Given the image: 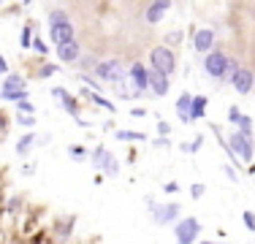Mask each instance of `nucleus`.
Segmentation results:
<instances>
[{
  "label": "nucleus",
  "mask_w": 255,
  "mask_h": 244,
  "mask_svg": "<svg viewBox=\"0 0 255 244\" xmlns=\"http://www.w3.org/2000/svg\"><path fill=\"white\" fill-rule=\"evenodd\" d=\"M46 24H49V38H52L54 46L76 41V27H74V22H71L68 11L52 8L49 14H46Z\"/></svg>",
  "instance_id": "1"
},
{
  "label": "nucleus",
  "mask_w": 255,
  "mask_h": 244,
  "mask_svg": "<svg viewBox=\"0 0 255 244\" xmlns=\"http://www.w3.org/2000/svg\"><path fill=\"white\" fill-rule=\"evenodd\" d=\"M149 71H157V73L171 79L174 73H177V52L163 46V44L149 49Z\"/></svg>",
  "instance_id": "2"
},
{
  "label": "nucleus",
  "mask_w": 255,
  "mask_h": 244,
  "mask_svg": "<svg viewBox=\"0 0 255 244\" xmlns=\"http://www.w3.org/2000/svg\"><path fill=\"white\" fill-rule=\"evenodd\" d=\"M147 212L149 217H152L155 225H177L179 223V215H182V206L179 204H157L152 195H147Z\"/></svg>",
  "instance_id": "3"
},
{
  "label": "nucleus",
  "mask_w": 255,
  "mask_h": 244,
  "mask_svg": "<svg viewBox=\"0 0 255 244\" xmlns=\"http://www.w3.org/2000/svg\"><path fill=\"white\" fill-rule=\"evenodd\" d=\"M201 68L204 73L212 79V82H226L228 79V54L223 52V49H215V52H209V54H204V60H201Z\"/></svg>",
  "instance_id": "4"
},
{
  "label": "nucleus",
  "mask_w": 255,
  "mask_h": 244,
  "mask_svg": "<svg viewBox=\"0 0 255 244\" xmlns=\"http://www.w3.org/2000/svg\"><path fill=\"white\" fill-rule=\"evenodd\" d=\"M93 76L101 79V82H106V84H117V87H120V84L128 79V71H125L123 60L112 57V60H101L98 68L93 71Z\"/></svg>",
  "instance_id": "5"
},
{
  "label": "nucleus",
  "mask_w": 255,
  "mask_h": 244,
  "mask_svg": "<svg viewBox=\"0 0 255 244\" xmlns=\"http://www.w3.org/2000/svg\"><path fill=\"white\" fill-rule=\"evenodd\" d=\"M226 141L231 146V152L236 155L239 163H250L253 166V157H255V138L253 136H242L239 130H231L226 136Z\"/></svg>",
  "instance_id": "6"
},
{
  "label": "nucleus",
  "mask_w": 255,
  "mask_h": 244,
  "mask_svg": "<svg viewBox=\"0 0 255 244\" xmlns=\"http://www.w3.org/2000/svg\"><path fill=\"white\" fill-rule=\"evenodd\" d=\"M201 236V220L198 217H179V223L174 225V239L177 244H196Z\"/></svg>",
  "instance_id": "7"
},
{
  "label": "nucleus",
  "mask_w": 255,
  "mask_h": 244,
  "mask_svg": "<svg viewBox=\"0 0 255 244\" xmlns=\"http://www.w3.org/2000/svg\"><path fill=\"white\" fill-rule=\"evenodd\" d=\"M90 160H93V166L101 171V174H106L109 179H114V176H120V160L112 155V152L106 149V146H95L93 155H90Z\"/></svg>",
  "instance_id": "8"
},
{
  "label": "nucleus",
  "mask_w": 255,
  "mask_h": 244,
  "mask_svg": "<svg viewBox=\"0 0 255 244\" xmlns=\"http://www.w3.org/2000/svg\"><path fill=\"white\" fill-rule=\"evenodd\" d=\"M128 82L133 84V95L141 98L149 93V68L144 63H133L130 71H128Z\"/></svg>",
  "instance_id": "9"
},
{
  "label": "nucleus",
  "mask_w": 255,
  "mask_h": 244,
  "mask_svg": "<svg viewBox=\"0 0 255 244\" xmlns=\"http://www.w3.org/2000/svg\"><path fill=\"white\" fill-rule=\"evenodd\" d=\"M52 95L57 98V106L63 109L65 114H71V117H74L76 122L82 120V117H79V114H82V103H79L76 95H71L65 87H52Z\"/></svg>",
  "instance_id": "10"
},
{
  "label": "nucleus",
  "mask_w": 255,
  "mask_h": 244,
  "mask_svg": "<svg viewBox=\"0 0 255 244\" xmlns=\"http://www.w3.org/2000/svg\"><path fill=\"white\" fill-rule=\"evenodd\" d=\"M193 49H196L198 54H209L217 49V35L212 27H201L193 33Z\"/></svg>",
  "instance_id": "11"
},
{
  "label": "nucleus",
  "mask_w": 255,
  "mask_h": 244,
  "mask_svg": "<svg viewBox=\"0 0 255 244\" xmlns=\"http://www.w3.org/2000/svg\"><path fill=\"white\" fill-rule=\"evenodd\" d=\"M231 87L239 95H250L253 87H255V71L247 68V65H242V68L234 73V79H231Z\"/></svg>",
  "instance_id": "12"
},
{
  "label": "nucleus",
  "mask_w": 255,
  "mask_h": 244,
  "mask_svg": "<svg viewBox=\"0 0 255 244\" xmlns=\"http://www.w3.org/2000/svg\"><path fill=\"white\" fill-rule=\"evenodd\" d=\"M54 52H57L60 63H68V65H76L79 60H82V44H79V41L60 44V46H54Z\"/></svg>",
  "instance_id": "13"
},
{
  "label": "nucleus",
  "mask_w": 255,
  "mask_h": 244,
  "mask_svg": "<svg viewBox=\"0 0 255 244\" xmlns=\"http://www.w3.org/2000/svg\"><path fill=\"white\" fill-rule=\"evenodd\" d=\"M166 11H171V3H168V0H155V3H149L147 8H144V22L157 24L166 16Z\"/></svg>",
  "instance_id": "14"
},
{
  "label": "nucleus",
  "mask_w": 255,
  "mask_h": 244,
  "mask_svg": "<svg viewBox=\"0 0 255 244\" xmlns=\"http://www.w3.org/2000/svg\"><path fill=\"white\" fill-rule=\"evenodd\" d=\"M168 90H171V79L157 73V71H149V93L155 98H166Z\"/></svg>",
  "instance_id": "15"
},
{
  "label": "nucleus",
  "mask_w": 255,
  "mask_h": 244,
  "mask_svg": "<svg viewBox=\"0 0 255 244\" xmlns=\"http://www.w3.org/2000/svg\"><path fill=\"white\" fill-rule=\"evenodd\" d=\"M206 106H209V98L206 95H193V106H190V125L206 117Z\"/></svg>",
  "instance_id": "16"
},
{
  "label": "nucleus",
  "mask_w": 255,
  "mask_h": 244,
  "mask_svg": "<svg viewBox=\"0 0 255 244\" xmlns=\"http://www.w3.org/2000/svg\"><path fill=\"white\" fill-rule=\"evenodd\" d=\"M82 101H93L95 106H101V109H106V112H117V106H114L109 98H103V95H98V93H93V90H87V87H82Z\"/></svg>",
  "instance_id": "17"
},
{
  "label": "nucleus",
  "mask_w": 255,
  "mask_h": 244,
  "mask_svg": "<svg viewBox=\"0 0 255 244\" xmlns=\"http://www.w3.org/2000/svg\"><path fill=\"white\" fill-rule=\"evenodd\" d=\"M190 106H193V95L182 93L179 101H177V117H179V122H185V125H190Z\"/></svg>",
  "instance_id": "18"
},
{
  "label": "nucleus",
  "mask_w": 255,
  "mask_h": 244,
  "mask_svg": "<svg viewBox=\"0 0 255 244\" xmlns=\"http://www.w3.org/2000/svg\"><path fill=\"white\" fill-rule=\"evenodd\" d=\"M3 90H8V93H27V82L19 73H8L3 79Z\"/></svg>",
  "instance_id": "19"
},
{
  "label": "nucleus",
  "mask_w": 255,
  "mask_h": 244,
  "mask_svg": "<svg viewBox=\"0 0 255 244\" xmlns=\"http://www.w3.org/2000/svg\"><path fill=\"white\" fill-rule=\"evenodd\" d=\"M35 144H38V136H35V133H25V136L16 141V155H19V157H27L30 152H33Z\"/></svg>",
  "instance_id": "20"
},
{
  "label": "nucleus",
  "mask_w": 255,
  "mask_h": 244,
  "mask_svg": "<svg viewBox=\"0 0 255 244\" xmlns=\"http://www.w3.org/2000/svg\"><path fill=\"white\" fill-rule=\"evenodd\" d=\"M114 138L117 141H147V136L138 130H114Z\"/></svg>",
  "instance_id": "21"
},
{
  "label": "nucleus",
  "mask_w": 255,
  "mask_h": 244,
  "mask_svg": "<svg viewBox=\"0 0 255 244\" xmlns=\"http://www.w3.org/2000/svg\"><path fill=\"white\" fill-rule=\"evenodd\" d=\"M98 63H101V60L98 57H95V54H82V60H79V68H82V73H93L95 68H98Z\"/></svg>",
  "instance_id": "22"
},
{
  "label": "nucleus",
  "mask_w": 255,
  "mask_h": 244,
  "mask_svg": "<svg viewBox=\"0 0 255 244\" xmlns=\"http://www.w3.org/2000/svg\"><path fill=\"white\" fill-rule=\"evenodd\" d=\"M79 82H82V87H84V84H87V90H93V93H98V95H101L103 84H101L98 79L93 76V73H79Z\"/></svg>",
  "instance_id": "23"
},
{
  "label": "nucleus",
  "mask_w": 255,
  "mask_h": 244,
  "mask_svg": "<svg viewBox=\"0 0 255 244\" xmlns=\"http://www.w3.org/2000/svg\"><path fill=\"white\" fill-rule=\"evenodd\" d=\"M33 24H25V27H22V35H19V46L22 49H33Z\"/></svg>",
  "instance_id": "24"
},
{
  "label": "nucleus",
  "mask_w": 255,
  "mask_h": 244,
  "mask_svg": "<svg viewBox=\"0 0 255 244\" xmlns=\"http://www.w3.org/2000/svg\"><path fill=\"white\" fill-rule=\"evenodd\" d=\"M68 155L74 157V160H87V157H90V149H87V146H82V144H71V146H68Z\"/></svg>",
  "instance_id": "25"
},
{
  "label": "nucleus",
  "mask_w": 255,
  "mask_h": 244,
  "mask_svg": "<svg viewBox=\"0 0 255 244\" xmlns=\"http://www.w3.org/2000/svg\"><path fill=\"white\" fill-rule=\"evenodd\" d=\"M0 98L11 101V103H22V101H30V93H8V90H0Z\"/></svg>",
  "instance_id": "26"
},
{
  "label": "nucleus",
  "mask_w": 255,
  "mask_h": 244,
  "mask_svg": "<svg viewBox=\"0 0 255 244\" xmlns=\"http://www.w3.org/2000/svg\"><path fill=\"white\" fill-rule=\"evenodd\" d=\"M234 130H239L242 136H253V117H247V114H242L239 125H236Z\"/></svg>",
  "instance_id": "27"
},
{
  "label": "nucleus",
  "mask_w": 255,
  "mask_h": 244,
  "mask_svg": "<svg viewBox=\"0 0 255 244\" xmlns=\"http://www.w3.org/2000/svg\"><path fill=\"white\" fill-rule=\"evenodd\" d=\"M57 71H60L57 63H44V65L38 68V79H49V76H54Z\"/></svg>",
  "instance_id": "28"
},
{
  "label": "nucleus",
  "mask_w": 255,
  "mask_h": 244,
  "mask_svg": "<svg viewBox=\"0 0 255 244\" xmlns=\"http://www.w3.org/2000/svg\"><path fill=\"white\" fill-rule=\"evenodd\" d=\"M163 41H166V44H163V46L174 49V46H177L179 41H182V33H179V30H171V33H166V35H163Z\"/></svg>",
  "instance_id": "29"
},
{
  "label": "nucleus",
  "mask_w": 255,
  "mask_h": 244,
  "mask_svg": "<svg viewBox=\"0 0 255 244\" xmlns=\"http://www.w3.org/2000/svg\"><path fill=\"white\" fill-rule=\"evenodd\" d=\"M33 49L41 54V57H49V46H46L44 41H41V35H35V38H33Z\"/></svg>",
  "instance_id": "30"
},
{
  "label": "nucleus",
  "mask_w": 255,
  "mask_h": 244,
  "mask_svg": "<svg viewBox=\"0 0 255 244\" xmlns=\"http://www.w3.org/2000/svg\"><path fill=\"white\" fill-rule=\"evenodd\" d=\"M239 120H242V109L239 106H228V122H231V125H239Z\"/></svg>",
  "instance_id": "31"
},
{
  "label": "nucleus",
  "mask_w": 255,
  "mask_h": 244,
  "mask_svg": "<svg viewBox=\"0 0 255 244\" xmlns=\"http://www.w3.org/2000/svg\"><path fill=\"white\" fill-rule=\"evenodd\" d=\"M239 68H242V63H239L236 57H231V54H228V68H226V71H228V82L234 79V73L239 71Z\"/></svg>",
  "instance_id": "32"
},
{
  "label": "nucleus",
  "mask_w": 255,
  "mask_h": 244,
  "mask_svg": "<svg viewBox=\"0 0 255 244\" xmlns=\"http://www.w3.org/2000/svg\"><path fill=\"white\" fill-rule=\"evenodd\" d=\"M16 122H19L22 127H35V117H33V114H16Z\"/></svg>",
  "instance_id": "33"
},
{
  "label": "nucleus",
  "mask_w": 255,
  "mask_h": 244,
  "mask_svg": "<svg viewBox=\"0 0 255 244\" xmlns=\"http://www.w3.org/2000/svg\"><path fill=\"white\" fill-rule=\"evenodd\" d=\"M35 112V106L30 101H22V103H16V114H33Z\"/></svg>",
  "instance_id": "34"
},
{
  "label": "nucleus",
  "mask_w": 255,
  "mask_h": 244,
  "mask_svg": "<svg viewBox=\"0 0 255 244\" xmlns=\"http://www.w3.org/2000/svg\"><path fill=\"white\" fill-rule=\"evenodd\" d=\"M242 223H245V225H247V231H255V215H253V212H250V209H247V212H245V215H242Z\"/></svg>",
  "instance_id": "35"
},
{
  "label": "nucleus",
  "mask_w": 255,
  "mask_h": 244,
  "mask_svg": "<svg viewBox=\"0 0 255 244\" xmlns=\"http://www.w3.org/2000/svg\"><path fill=\"white\" fill-rule=\"evenodd\" d=\"M204 193H206V185H193V187H190V198H193V201H198Z\"/></svg>",
  "instance_id": "36"
},
{
  "label": "nucleus",
  "mask_w": 255,
  "mask_h": 244,
  "mask_svg": "<svg viewBox=\"0 0 255 244\" xmlns=\"http://www.w3.org/2000/svg\"><path fill=\"white\" fill-rule=\"evenodd\" d=\"M157 133H160V138H168V133H171V125H168V122H157Z\"/></svg>",
  "instance_id": "37"
},
{
  "label": "nucleus",
  "mask_w": 255,
  "mask_h": 244,
  "mask_svg": "<svg viewBox=\"0 0 255 244\" xmlns=\"http://www.w3.org/2000/svg\"><path fill=\"white\" fill-rule=\"evenodd\" d=\"M201 144H204V136H201V133H198V136H196V138H193V141H190V155H196V152L201 149Z\"/></svg>",
  "instance_id": "38"
},
{
  "label": "nucleus",
  "mask_w": 255,
  "mask_h": 244,
  "mask_svg": "<svg viewBox=\"0 0 255 244\" xmlns=\"http://www.w3.org/2000/svg\"><path fill=\"white\" fill-rule=\"evenodd\" d=\"M152 146H155V149H168V146H171V138H160V136H157L152 141Z\"/></svg>",
  "instance_id": "39"
},
{
  "label": "nucleus",
  "mask_w": 255,
  "mask_h": 244,
  "mask_svg": "<svg viewBox=\"0 0 255 244\" xmlns=\"http://www.w3.org/2000/svg\"><path fill=\"white\" fill-rule=\"evenodd\" d=\"M223 174H226L231 182H239V174L234 171V166H223Z\"/></svg>",
  "instance_id": "40"
},
{
  "label": "nucleus",
  "mask_w": 255,
  "mask_h": 244,
  "mask_svg": "<svg viewBox=\"0 0 255 244\" xmlns=\"http://www.w3.org/2000/svg\"><path fill=\"white\" fill-rule=\"evenodd\" d=\"M179 190V185H177V182H166V185H163V193H168V195H171V193H177Z\"/></svg>",
  "instance_id": "41"
},
{
  "label": "nucleus",
  "mask_w": 255,
  "mask_h": 244,
  "mask_svg": "<svg viewBox=\"0 0 255 244\" xmlns=\"http://www.w3.org/2000/svg\"><path fill=\"white\" fill-rule=\"evenodd\" d=\"M16 206H22V201H19V198H11V201H8V212H11V215L16 212Z\"/></svg>",
  "instance_id": "42"
},
{
  "label": "nucleus",
  "mask_w": 255,
  "mask_h": 244,
  "mask_svg": "<svg viewBox=\"0 0 255 244\" xmlns=\"http://www.w3.org/2000/svg\"><path fill=\"white\" fill-rule=\"evenodd\" d=\"M0 76H8V63L3 60V54H0Z\"/></svg>",
  "instance_id": "43"
},
{
  "label": "nucleus",
  "mask_w": 255,
  "mask_h": 244,
  "mask_svg": "<svg viewBox=\"0 0 255 244\" xmlns=\"http://www.w3.org/2000/svg\"><path fill=\"white\" fill-rule=\"evenodd\" d=\"M179 149L185 152V155H190V141H185V144H179Z\"/></svg>",
  "instance_id": "44"
},
{
  "label": "nucleus",
  "mask_w": 255,
  "mask_h": 244,
  "mask_svg": "<svg viewBox=\"0 0 255 244\" xmlns=\"http://www.w3.org/2000/svg\"><path fill=\"white\" fill-rule=\"evenodd\" d=\"M3 133H5V117L0 114V136H3Z\"/></svg>",
  "instance_id": "45"
},
{
  "label": "nucleus",
  "mask_w": 255,
  "mask_h": 244,
  "mask_svg": "<svg viewBox=\"0 0 255 244\" xmlns=\"http://www.w3.org/2000/svg\"><path fill=\"white\" fill-rule=\"evenodd\" d=\"M198 244H220V242H198Z\"/></svg>",
  "instance_id": "46"
},
{
  "label": "nucleus",
  "mask_w": 255,
  "mask_h": 244,
  "mask_svg": "<svg viewBox=\"0 0 255 244\" xmlns=\"http://www.w3.org/2000/svg\"><path fill=\"white\" fill-rule=\"evenodd\" d=\"M0 90H3V79H0Z\"/></svg>",
  "instance_id": "47"
}]
</instances>
